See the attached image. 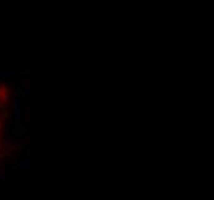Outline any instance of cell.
<instances>
[{"label":"cell","mask_w":214,"mask_h":200,"mask_svg":"<svg viewBox=\"0 0 214 200\" xmlns=\"http://www.w3.org/2000/svg\"><path fill=\"white\" fill-rule=\"evenodd\" d=\"M20 74H22V76H29V74H31V71H29V69H22V71H20Z\"/></svg>","instance_id":"obj_3"},{"label":"cell","mask_w":214,"mask_h":200,"mask_svg":"<svg viewBox=\"0 0 214 200\" xmlns=\"http://www.w3.org/2000/svg\"><path fill=\"white\" fill-rule=\"evenodd\" d=\"M26 132H28V128H26V126H23L20 122H17V123L12 126V129H11V134H12V136H16V137H23Z\"/></svg>","instance_id":"obj_1"},{"label":"cell","mask_w":214,"mask_h":200,"mask_svg":"<svg viewBox=\"0 0 214 200\" xmlns=\"http://www.w3.org/2000/svg\"><path fill=\"white\" fill-rule=\"evenodd\" d=\"M2 96H3V85H0V100H2Z\"/></svg>","instance_id":"obj_4"},{"label":"cell","mask_w":214,"mask_h":200,"mask_svg":"<svg viewBox=\"0 0 214 200\" xmlns=\"http://www.w3.org/2000/svg\"><path fill=\"white\" fill-rule=\"evenodd\" d=\"M11 116H12V114H11V113H8L6 109H0V119H2V120H8Z\"/></svg>","instance_id":"obj_2"}]
</instances>
